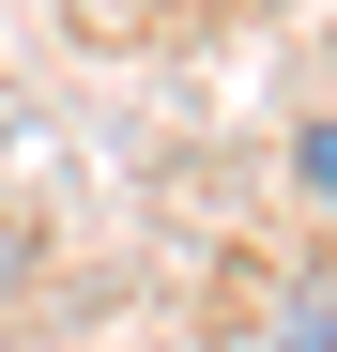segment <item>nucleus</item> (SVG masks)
<instances>
[{"label":"nucleus","mask_w":337,"mask_h":352,"mask_svg":"<svg viewBox=\"0 0 337 352\" xmlns=\"http://www.w3.org/2000/svg\"><path fill=\"white\" fill-rule=\"evenodd\" d=\"M276 352H337V307H322V276L292 291V322H276Z\"/></svg>","instance_id":"f257e3e1"}]
</instances>
